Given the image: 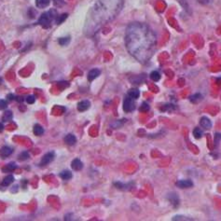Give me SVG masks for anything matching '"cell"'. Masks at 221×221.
I'll return each instance as SVG.
<instances>
[{"instance_id": "6da1fadb", "label": "cell", "mask_w": 221, "mask_h": 221, "mask_svg": "<svg viewBox=\"0 0 221 221\" xmlns=\"http://www.w3.org/2000/svg\"><path fill=\"white\" fill-rule=\"evenodd\" d=\"M157 37L152 29L143 23H130L125 32V46L128 52L141 64L149 62L153 56Z\"/></svg>"}, {"instance_id": "7a4b0ae2", "label": "cell", "mask_w": 221, "mask_h": 221, "mask_svg": "<svg viewBox=\"0 0 221 221\" xmlns=\"http://www.w3.org/2000/svg\"><path fill=\"white\" fill-rule=\"evenodd\" d=\"M123 0H97L90 12L93 29L112 21L121 10Z\"/></svg>"}, {"instance_id": "3957f363", "label": "cell", "mask_w": 221, "mask_h": 221, "mask_svg": "<svg viewBox=\"0 0 221 221\" xmlns=\"http://www.w3.org/2000/svg\"><path fill=\"white\" fill-rule=\"evenodd\" d=\"M57 17V12L55 9H51L48 12L43 13L38 19V23L44 27V28H48L51 25V23L53 19H56Z\"/></svg>"}, {"instance_id": "277c9868", "label": "cell", "mask_w": 221, "mask_h": 221, "mask_svg": "<svg viewBox=\"0 0 221 221\" xmlns=\"http://www.w3.org/2000/svg\"><path fill=\"white\" fill-rule=\"evenodd\" d=\"M123 110L125 112H132L135 109V100L132 99L131 97L127 96L124 101H123Z\"/></svg>"}, {"instance_id": "5b68a950", "label": "cell", "mask_w": 221, "mask_h": 221, "mask_svg": "<svg viewBox=\"0 0 221 221\" xmlns=\"http://www.w3.org/2000/svg\"><path fill=\"white\" fill-rule=\"evenodd\" d=\"M54 160V153L53 152H49L43 156L41 161H40V165L41 166H46L49 163H51V161Z\"/></svg>"}, {"instance_id": "8992f818", "label": "cell", "mask_w": 221, "mask_h": 221, "mask_svg": "<svg viewBox=\"0 0 221 221\" xmlns=\"http://www.w3.org/2000/svg\"><path fill=\"white\" fill-rule=\"evenodd\" d=\"M167 199L174 207H177V206L179 205V197L176 193H174V192L169 193L167 195Z\"/></svg>"}, {"instance_id": "52a82bcc", "label": "cell", "mask_w": 221, "mask_h": 221, "mask_svg": "<svg viewBox=\"0 0 221 221\" xmlns=\"http://www.w3.org/2000/svg\"><path fill=\"white\" fill-rule=\"evenodd\" d=\"M176 187H178L180 188H188L193 186V182L189 179H185V180H179L175 183Z\"/></svg>"}, {"instance_id": "ba28073f", "label": "cell", "mask_w": 221, "mask_h": 221, "mask_svg": "<svg viewBox=\"0 0 221 221\" xmlns=\"http://www.w3.org/2000/svg\"><path fill=\"white\" fill-rule=\"evenodd\" d=\"M13 150L11 147L8 146H4L1 149H0V156H1L3 159L8 158L9 156H10L12 154Z\"/></svg>"}, {"instance_id": "9c48e42d", "label": "cell", "mask_w": 221, "mask_h": 221, "mask_svg": "<svg viewBox=\"0 0 221 221\" xmlns=\"http://www.w3.org/2000/svg\"><path fill=\"white\" fill-rule=\"evenodd\" d=\"M90 106H91L90 101H88V100H83V101L79 102V104H78V110L80 111V112L86 111L87 109H89Z\"/></svg>"}, {"instance_id": "30bf717a", "label": "cell", "mask_w": 221, "mask_h": 221, "mask_svg": "<svg viewBox=\"0 0 221 221\" xmlns=\"http://www.w3.org/2000/svg\"><path fill=\"white\" fill-rule=\"evenodd\" d=\"M101 74V71L97 68H94V69H92L89 73H88V80L89 81H93L96 78H98Z\"/></svg>"}, {"instance_id": "8fae6325", "label": "cell", "mask_w": 221, "mask_h": 221, "mask_svg": "<svg viewBox=\"0 0 221 221\" xmlns=\"http://www.w3.org/2000/svg\"><path fill=\"white\" fill-rule=\"evenodd\" d=\"M200 125L202 128H204V129L209 130L212 127V121L208 119L207 117H202V119L200 120Z\"/></svg>"}, {"instance_id": "7c38bea8", "label": "cell", "mask_w": 221, "mask_h": 221, "mask_svg": "<svg viewBox=\"0 0 221 221\" xmlns=\"http://www.w3.org/2000/svg\"><path fill=\"white\" fill-rule=\"evenodd\" d=\"M114 186L117 188H119L121 190H129L131 189V188L134 186V184L132 183H128V184H123L121 182H115L114 183Z\"/></svg>"}, {"instance_id": "4fadbf2b", "label": "cell", "mask_w": 221, "mask_h": 221, "mask_svg": "<svg viewBox=\"0 0 221 221\" xmlns=\"http://www.w3.org/2000/svg\"><path fill=\"white\" fill-rule=\"evenodd\" d=\"M71 167L75 171H80L83 168V163H82V161L79 159H75V160H73V161H72Z\"/></svg>"}, {"instance_id": "5bb4252c", "label": "cell", "mask_w": 221, "mask_h": 221, "mask_svg": "<svg viewBox=\"0 0 221 221\" xmlns=\"http://www.w3.org/2000/svg\"><path fill=\"white\" fill-rule=\"evenodd\" d=\"M65 142L69 145V146H73V145H75L76 142H77V138L75 135H67L65 137Z\"/></svg>"}, {"instance_id": "9a60e30c", "label": "cell", "mask_w": 221, "mask_h": 221, "mask_svg": "<svg viewBox=\"0 0 221 221\" xmlns=\"http://www.w3.org/2000/svg\"><path fill=\"white\" fill-rule=\"evenodd\" d=\"M50 5V0H36V6L38 9H45Z\"/></svg>"}, {"instance_id": "2e32d148", "label": "cell", "mask_w": 221, "mask_h": 221, "mask_svg": "<svg viewBox=\"0 0 221 221\" xmlns=\"http://www.w3.org/2000/svg\"><path fill=\"white\" fill-rule=\"evenodd\" d=\"M202 100V95L201 93H195L193 95H191L189 97V101L193 104H197V103H200Z\"/></svg>"}, {"instance_id": "e0dca14e", "label": "cell", "mask_w": 221, "mask_h": 221, "mask_svg": "<svg viewBox=\"0 0 221 221\" xmlns=\"http://www.w3.org/2000/svg\"><path fill=\"white\" fill-rule=\"evenodd\" d=\"M139 95H140V93L137 89H131L128 92V96L134 100H136L139 97Z\"/></svg>"}, {"instance_id": "ac0fdd59", "label": "cell", "mask_w": 221, "mask_h": 221, "mask_svg": "<svg viewBox=\"0 0 221 221\" xmlns=\"http://www.w3.org/2000/svg\"><path fill=\"white\" fill-rule=\"evenodd\" d=\"M60 177L63 178L64 180H69L72 177V173L70 171H63L62 173H60Z\"/></svg>"}, {"instance_id": "d6986e66", "label": "cell", "mask_w": 221, "mask_h": 221, "mask_svg": "<svg viewBox=\"0 0 221 221\" xmlns=\"http://www.w3.org/2000/svg\"><path fill=\"white\" fill-rule=\"evenodd\" d=\"M33 132H34V134H35L36 135H38V136H39V135H42L44 134V129L42 128V126L37 124V125L34 126V130H33Z\"/></svg>"}, {"instance_id": "ffe728a7", "label": "cell", "mask_w": 221, "mask_h": 221, "mask_svg": "<svg viewBox=\"0 0 221 221\" xmlns=\"http://www.w3.org/2000/svg\"><path fill=\"white\" fill-rule=\"evenodd\" d=\"M13 181H14L13 175H8L7 177H5L4 180L2 181V186H4V187H8V186H9Z\"/></svg>"}, {"instance_id": "44dd1931", "label": "cell", "mask_w": 221, "mask_h": 221, "mask_svg": "<svg viewBox=\"0 0 221 221\" xmlns=\"http://www.w3.org/2000/svg\"><path fill=\"white\" fill-rule=\"evenodd\" d=\"M12 120V112L10 110H8L6 111L4 114H3V117H2V121L4 122H7V121H9Z\"/></svg>"}, {"instance_id": "7402d4cb", "label": "cell", "mask_w": 221, "mask_h": 221, "mask_svg": "<svg viewBox=\"0 0 221 221\" xmlns=\"http://www.w3.org/2000/svg\"><path fill=\"white\" fill-rule=\"evenodd\" d=\"M67 16H68V15H67L66 13H64V14H62V15H60V16H57L56 19H55L56 24H61V23H63L66 20Z\"/></svg>"}, {"instance_id": "603a6c76", "label": "cell", "mask_w": 221, "mask_h": 221, "mask_svg": "<svg viewBox=\"0 0 221 221\" xmlns=\"http://www.w3.org/2000/svg\"><path fill=\"white\" fill-rule=\"evenodd\" d=\"M150 79L153 80V81H159L160 79V73L158 71H152L150 73Z\"/></svg>"}, {"instance_id": "cb8c5ba5", "label": "cell", "mask_w": 221, "mask_h": 221, "mask_svg": "<svg viewBox=\"0 0 221 221\" xmlns=\"http://www.w3.org/2000/svg\"><path fill=\"white\" fill-rule=\"evenodd\" d=\"M202 131L200 129V128H195L194 130H193V135H194V137L196 138V139H200V138H202Z\"/></svg>"}, {"instance_id": "d4e9b609", "label": "cell", "mask_w": 221, "mask_h": 221, "mask_svg": "<svg viewBox=\"0 0 221 221\" xmlns=\"http://www.w3.org/2000/svg\"><path fill=\"white\" fill-rule=\"evenodd\" d=\"M58 42H59V44H60L61 46H65V45H67V44L70 42V37H61V38H59Z\"/></svg>"}, {"instance_id": "484cf974", "label": "cell", "mask_w": 221, "mask_h": 221, "mask_svg": "<svg viewBox=\"0 0 221 221\" xmlns=\"http://www.w3.org/2000/svg\"><path fill=\"white\" fill-rule=\"evenodd\" d=\"M124 121H125V120L117 121H115L114 123H112V124H111V127H112L113 129H119V128H121V125L124 123Z\"/></svg>"}, {"instance_id": "4316f807", "label": "cell", "mask_w": 221, "mask_h": 221, "mask_svg": "<svg viewBox=\"0 0 221 221\" xmlns=\"http://www.w3.org/2000/svg\"><path fill=\"white\" fill-rule=\"evenodd\" d=\"M18 158H19L20 160H27V159L29 158V154H28L27 152L23 151V152H22V153L19 155Z\"/></svg>"}, {"instance_id": "83f0119b", "label": "cell", "mask_w": 221, "mask_h": 221, "mask_svg": "<svg viewBox=\"0 0 221 221\" xmlns=\"http://www.w3.org/2000/svg\"><path fill=\"white\" fill-rule=\"evenodd\" d=\"M16 168H17V165L14 163H11L8 164L7 167H6V169L9 170V171H13V170H15Z\"/></svg>"}, {"instance_id": "f1b7e54d", "label": "cell", "mask_w": 221, "mask_h": 221, "mask_svg": "<svg viewBox=\"0 0 221 221\" xmlns=\"http://www.w3.org/2000/svg\"><path fill=\"white\" fill-rule=\"evenodd\" d=\"M35 101H36V98H35L34 95H29L26 98V102L28 103V104H34Z\"/></svg>"}, {"instance_id": "f546056e", "label": "cell", "mask_w": 221, "mask_h": 221, "mask_svg": "<svg viewBox=\"0 0 221 221\" xmlns=\"http://www.w3.org/2000/svg\"><path fill=\"white\" fill-rule=\"evenodd\" d=\"M140 110L141 111H149V106L147 105V104H146V103H143V105L141 106V107H140Z\"/></svg>"}, {"instance_id": "4dcf8cb0", "label": "cell", "mask_w": 221, "mask_h": 221, "mask_svg": "<svg viewBox=\"0 0 221 221\" xmlns=\"http://www.w3.org/2000/svg\"><path fill=\"white\" fill-rule=\"evenodd\" d=\"M7 106H8V104L5 100H0V110L7 108Z\"/></svg>"}, {"instance_id": "1f68e13d", "label": "cell", "mask_w": 221, "mask_h": 221, "mask_svg": "<svg viewBox=\"0 0 221 221\" xmlns=\"http://www.w3.org/2000/svg\"><path fill=\"white\" fill-rule=\"evenodd\" d=\"M173 220H191V218H186L182 216H176L173 218Z\"/></svg>"}, {"instance_id": "d6a6232c", "label": "cell", "mask_w": 221, "mask_h": 221, "mask_svg": "<svg viewBox=\"0 0 221 221\" xmlns=\"http://www.w3.org/2000/svg\"><path fill=\"white\" fill-rule=\"evenodd\" d=\"M178 2H179L184 8H185L186 10L188 9V4H187V2H186V0H178Z\"/></svg>"}, {"instance_id": "836d02e7", "label": "cell", "mask_w": 221, "mask_h": 221, "mask_svg": "<svg viewBox=\"0 0 221 221\" xmlns=\"http://www.w3.org/2000/svg\"><path fill=\"white\" fill-rule=\"evenodd\" d=\"M15 100L18 101V102H23V98L21 97V96H17V97H15Z\"/></svg>"}, {"instance_id": "e575fe53", "label": "cell", "mask_w": 221, "mask_h": 221, "mask_svg": "<svg viewBox=\"0 0 221 221\" xmlns=\"http://www.w3.org/2000/svg\"><path fill=\"white\" fill-rule=\"evenodd\" d=\"M8 98H9V100L11 101V100H13V99H15V96H13L12 94H9V95H8Z\"/></svg>"}, {"instance_id": "d590c367", "label": "cell", "mask_w": 221, "mask_h": 221, "mask_svg": "<svg viewBox=\"0 0 221 221\" xmlns=\"http://www.w3.org/2000/svg\"><path fill=\"white\" fill-rule=\"evenodd\" d=\"M4 130V125L2 123H0V132H2Z\"/></svg>"}]
</instances>
